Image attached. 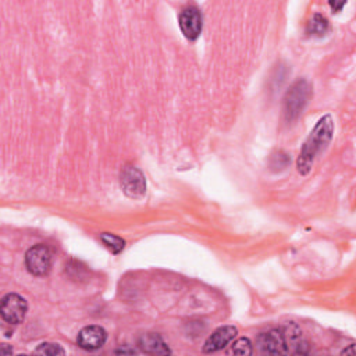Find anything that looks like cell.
Here are the masks:
<instances>
[{"mask_svg":"<svg viewBox=\"0 0 356 356\" xmlns=\"http://www.w3.org/2000/svg\"><path fill=\"white\" fill-rule=\"evenodd\" d=\"M334 130V120L330 114L323 115L316 123L313 131L309 134L302 146L298 160H296V167L302 175H307L312 170L316 157L327 149L333 140Z\"/></svg>","mask_w":356,"mask_h":356,"instance_id":"1","label":"cell"},{"mask_svg":"<svg viewBox=\"0 0 356 356\" xmlns=\"http://www.w3.org/2000/svg\"><path fill=\"white\" fill-rule=\"evenodd\" d=\"M312 95V88L307 80L296 81L284 98V117L288 123L296 120L304 111Z\"/></svg>","mask_w":356,"mask_h":356,"instance_id":"2","label":"cell"},{"mask_svg":"<svg viewBox=\"0 0 356 356\" xmlns=\"http://www.w3.org/2000/svg\"><path fill=\"white\" fill-rule=\"evenodd\" d=\"M122 190L129 198H142L146 192V178L135 166H126L120 175Z\"/></svg>","mask_w":356,"mask_h":356,"instance_id":"3","label":"cell"},{"mask_svg":"<svg viewBox=\"0 0 356 356\" xmlns=\"http://www.w3.org/2000/svg\"><path fill=\"white\" fill-rule=\"evenodd\" d=\"M28 312L27 301L19 293H8L3 296L0 305V315L9 324H20L24 322Z\"/></svg>","mask_w":356,"mask_h":356,"instance_id":"4","label":"cell"},{"mask_svg":"<svg viewBox=\"0 0 356 356\" xmlns=\"http://www.w3.org/2000/svg\"><path fill=\"white\" fill-rule=\"evenodd\" d=\"M25 266L32 276H45L52 267V251L43 244H38L25 254Z\"/></svg>","mask_w":356,"mask_h":356,"instance_id":"5","label":"cell"},{"mask_svg":"<svg viewBox=\"0 0 356 356\" xmlns=\"http://www.w3.org/2000/svg\"><path fill=\"white\" fill-rule=\"evenodd\" d=\"M256 345L263 353H270V355L291 353L284 329H274L267 333H262L256 340Z\"/></svg>","mask_w":356,"mask_h":356,"instance_id":"6","label":"cell"},{"mask_svg":"<svg viewBox=\"0 0 356 356\" xmlns=\"http://www.w3.org/2000/svg\"><path fill=\"white\" fill-rule=\"evenodd\" d=\"M178 23H180V28H181L184 36L190 41H197L199 38V35L202 34L203 17H202V13L199 12V9H197L194 6L187 8L181 12Z\"/></svg>","mask_w":356,"mask_h":356,"instance_id":"7","label":"cell"},{"mask_svg":"<svg viewBox=\"0 0 356 356\" xmlns=\"http://www.w3.org/2000/svg\"><path fill=\"white\" fill-rule=\"evenodd\" d=\"M107 341V333L100 326H88L82 329L77 337V344L85 351H95L102 348Z\"/></svg>","mask_w":356,"mask_h":356,"instance_id":"8","label":"cell"},{"mask_svg":"<svg viewBox=\"0 0 356 356\" xmlns=\"http://www.w3.org/2000/svg\"><path fill=\"white\" fill-rule=\"evenodd\" d=\"M236 327L234 326H223L219 327L205 342L203 345V352L205 353H213L217 352L223 348H225L235 337H236Z\"/></svg>","mask_w":356,"mask_h":356,"instance_id":"9","label":"cell"},{"mask_svg":"<svg viewBox=\"0 0 356 356\" xmlns=\"http://www.w3.org/2000/svg\"><path fill=\"white\" fill-rule=\"evenodd\" d=\"M138 346L146 353H171L160 335L148 333L138 340Z\"/></svg>","mask_w":356,"mask_h":356,"instance_id":"10","label":"cell"},{"mask_svg":"<svg viewBox=\"0 0 356 356\" xmlns=\"http://www.w3.org/2000/svg\"><path fill=\"white\" fill-rule=\"evenodd\" d=\"M330 30V24H329V20L322 16V14H315L311 21L308 23V34L312 35V36H318V38H322Z\"/></svg>","mask_w":356,"mask_h":356,"instance_id":"11","label":"cell"},{"mask_svg":"<svg viewBox=\"0 0 356 356\" xmlns=\"http://www.w3.org/2000/svg\"><path fill=\"white\" fill-rule=\"evenodd\" d=\"M100 241L103 243V245H104L109 251H111V252L115 254V255L120 254V252L124 249V247H126L124 240H122L120 236L109 234V232H104V234L100 235Z\"/></svg>","mask_w":356,"mask_h":356,"instance_id":"12","label":"cell"},{"mask_svg":"<svg viewBox=\"0 0 356 356\" xmlns=\"http://www.w3.org/2000/svg\"><path fill=\"white\" fill-rule=\"evenodd\" d=\"M252 342L249 338H238L236 340L232 346H231V351L230 353H234V355H252Z\"/></svg>","mask_w":356,"mask_h":356,"instance_id":"13","label":"cell"},{"mask_svg":"<svg viewBox=\"0 0 356 356\" xmlns=\"http://www.w3.org/2000/svg\"><path fill=\"white\" fill-rule=\"evenodd\" d=\"M35 353H41V355H65L66 351L58 345V344H52V342H43L36 349H35Z\"/></svg>","mask_w":356,"mask_h":356,"instance_id":"14","label":"cell"},{"mask_svg":"<svg viewBox=\"0 0 356 356\" xmlns=\"http://www.w3.org/2000/svg\"><path fill=\"white\" fill-rule=\"evenodd\" d=\"M2 353H3V355H12V353H13V349L8 348V344H3V345H2Z\"/></svg>","mask_w":356,"mask_h":356,"instance_id":"15","label":"cell"},{"mask_svg":"<svg viewBox=\"0 0 356 356\" xmlns=\"http://www.w3.org/2000/svg\"><path fill=\"white\" fill-rule=\"evenodd\" d=\"M341 353H342V355H346V353H352V355H353V353H355V345H353V344H351V345H349V348L344 349Z\"/></svg>","mask_w":356,"mask_h":356,"instance_id":"16","label":"cell"},{"mask_svg":"<svg viewBox=\"0 0 356 356\" xmlns=\"http://www.w3.org/2000/svg\"><path fill=\"white\" fill-rule=\"evenodd\" d=\"M330 6H331L333 9H337V10L340 12V10H341V9L345 6V3H340V5H337V3H333V2H330ZM338 12H337V13H338Z\"/></svg>","mask_w":356,"mask_h":356,"instance_id":"17","label":"cell"}]
</instances>
